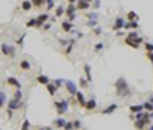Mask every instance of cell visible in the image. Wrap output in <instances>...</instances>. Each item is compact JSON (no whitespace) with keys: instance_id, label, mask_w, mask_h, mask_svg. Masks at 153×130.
Returning a JSON list of instances; mask_svg holds the SVG:
<instances>
[{"instance_id":"24","label":"cell","mask_w":153,"mask_h":130,"mask_svg":"<svg viewBox=\"0 0 153 130\" xmlns=\"http://www.w3.org/2000/svg\"><path fill=\"white\" fill-rule=\"evenodd\" d=\"M127 21H138V14L135 11H129L127 12Z\"/></svg>"},{"instance_id":"32","label":"cell","mask_w":153,"mask_h":130,"mask_svg":"<svg viewBox=\"0 0 153 130\" xmlns=\"http://www.w3.org/2000/svg\"><path fill=\"white\" fill-rule=\"evenodd\" d=\"M26 28H37V21L35 19H29L26 21Z\"/></svg>"},{"instance_id":"2","label":"cell","mask_w":153,"mask_h":130,"mask_svg":"<svg viewBox=\"0 0 153 130\" xmlns=\"http://www.w3.org/2000/svg\"><path fill=\"white\" fill-rule=\"evenodd\" d=\"M20 109H21V101L14 100V98L8 100V102H6V113H8V120H12L14 112H15V110H20Z\"/></svg>"},{"instance_id":"44","label":"cell","mask_w":153,"mask_h":130,"mask_svg":"<svg viewBox=\"0 0 153 130\" xmlns=\"http://www.w3.org/2000/svg\"><path fill=\"white\" fill-rule=\"evenodd\" d=\"M51 28H52V23H45V25L41 26V31H43V32H48Z\"/></svg>"},{"instance_id":"35","label":"cell","mask_w":153,"mask_h":130,"mask_svg":"<svg viewBox=\"0 0 153 130\" xmlns=\"http://www.w3.org/2000/svg\"><path fill=\"white\" fill-rule=\"evenodd\" d=\"M29 129H31V121L29 120H25L23 124H21V127H20V130H29Z\"/></svg>"},{"instance_id":"49","label":"cell","mask_w":153,"mask_h":130,"mask_svg":"<svg viewBox=\"0 0 153 130\" xmlns=\"http://www.w3.org/2000/svg\"><path fill=\"white\" fill-rule=\"evenodd\" d=\"M37 130H52L51 127H38Z\"/></svg>"},{"instance_id":"30","label":"cell","mask_w":153,"mask_h":130,"mask_svg":"<svg viewBox=\"0 0 153 130\" xmlns=\"http://www.w3.org/2000/svg\"><path fill=\"white\" fill-rule=\"evenodd\" d=\"M14 100H19V101L23 100V92H21V89H17L14 92Z\"/></svg>"},{"instance_id":"33","label":"cell","mask_w":153,"mask_h":130,"mask_svg":"<svg viewBox=\"0 0 153 130\" xmlns=\"http://www.w3.org/2000/svg\"><path fill=\"white\" fill-rule=\"evenodd\" d=\"M124 43H125V45H129L130 47H133V49H138V47H139V43H138V41H129V40H124Z\"/></svg>"},{"instance_id":"50","label":"cell","mask_w":153,"mask_h":130,"mask_svg":"<svg viewBox=\"0 0 153 130\" xmlns=\"http://www.w3.org/2000/svg\"><path fill=\"white\" fill-rule=\"evenodd\" d=\"M76 2H78V0H68L69 5H74V3H76Z\"/></svg>"},{"instance_id":"41","label":"cell","mask_w":153,"mask_h":130,"mask_svg":"<svg viewBox=\"0 0 153 130\" xmlns=\"http://www.w3.org/2000/svg\"><path fill=\"white\" fill-rule=\"evenodd\" d=\"M45 3H46V9L48 11H51L54 8V0H45Z\"/></svg>"},{"instance_id":"17","label":"cell","mask_w":153,"mask_h":130,"mask_svg":"<svg viewBox=\"0 0 153 130\" xmlns=\"http://www.w3.org/2000/svg\"><path fill=\"white\" fill-rule=\"evenodd\" d=\"M19 67L21 70H25V72H28V70H31V61L29 60H20L19 61Z\"/></svg>"},{"instance_id":"25","label":"cell","mask_w":153,"mask_h":130,"mask_svg":"<svg viewBox=\"0 0 153 130\" xmlns=\"http://www.w3.org/2000/svg\"><path fill=\"white\" fill-rule=\"evenodd\" d=\"M45 87L48 89V92H49V95L51 96H55V94H57V89H55V86H54L52 83H49V84H46Z\"/></svg>"},{"instance_id":"45","label":"cell","mask_w":153,"mask_h":130,"mask_svg":"<svg viewBox=\"0 0 153 130\" xmlns=\"http://www.w3.org/2000/svg\"><path fill=\"white\" fill-rule=\"evenodd\" d=\"M92 32H94V35H101L103 29L100 28V26H96V28H94V31H92Z\"/></svg>"},{"instance_id":"26","label":"cell","mask_w":153,"mask_h":130,"mask_svg":"<svg viewBox=\"0 0 153 130\" xmlns=\"http://www.w3.org/2000/svg\"><path fill=\"white\" fill-rule=\"evenodd\" d=\"M8 102V100H6V94H5L3 90H0V109L5 106Z\"/></svg>"},{"instance_id":"16","label":"cell","mask_w":153,"mask_h":130,"mask_svg":"<svg viewBox=\"0 0 153 130\" xmlns=\"http://www.w3.org/2000/svg\"><path fill=\"white\" fill-rule=\"evenodd\" d=\"M84 74H86V80H87V83H92V69H90V64L89 63H86L84 66Z\"/></svg>"},{"instance_id":"31","label":"cell","mask_w":153,"mask_h":130,"mask_svg":"<svg viewBox=\"0 0 153 130\" xmlns=\"http://www.w3.org/2000/svg\"><path fill=\"white\" fill-rule=\"evenodd\" d=\"M144 49H145V52H153V43L152 41H144Z\"/></svg>"},{"instance_id":"4","label":"cell","mask_w":153,"mask_h":130,"mask_svg":"<svg viewBox=\"0 0 153 130\" xmlns=\"http://www.w3.org/2000/svg\"><path fill=\"white\" fill-rule=\"evenodd\" d=\"M0 52H2L5 57L12 58V57L15 55V47L11 46V45H8V43H3V45H0Z\"/></svg>"},{"instance_id":"14","label":"cell","mask_w":153,"mask_h":130,"mask_svg":"<svg viewBox=\"0 0 153 130\" xmlns=\"http://www.w3.org/2000/svg\"><path fill=\"white\" fill-rule=\"evenodd\" d=\"M64 124H66V120H64L63 116H58V118H55V120H54L52 126L55 127V129H63Z\"/></svg>"},{"instance_id":"39","label":"cell","mask_w":153,"mask_h":130,"mask_svg":"<svg viewBox=\"0 0 153 130\" xmlns=\"http://www.w3.org/2000/svg\"><path fill=\"white\" fill-rule=\"evenodd\" d=\"M80 87H89V83H87L86 78H80Z\"/></svg>"},{"instance_id":"38","label":"cell","mask_w":153,"mask_h":130,"mask_svg":"<svg viewBox=\"0 0 153 130\" xmlns=\"http://www.w3.org/2000/svg\"><path fill=\"white\" fill-rule=\"evenodd\" d=\"M86 26H89V28H96V26H98V21H96V20H89V21L86 23Z\"/></svg>"},{"instance_id":"52","label":"cell","mask_w":153,"mask_h":130,"mask_svg":"<svg viewBox=\"0 0 153 130\" xmlns=\"http://www.w3.org/2000/svg\"><path fill=\"white\" fill-rule=\"evenodd\" d=\"M83 2H86V3H89V5H90L92 2H94V0H83Z\"/></svg>"},{"instance_id":"48","label":"cell","mask_w":153,"mask_h":130,"mask_svg":"<svg viewBox=\"0 0 153 130\" xmlns=\"http://www.w3.org/2000/svg\"><path fill=\"white\" fill-rule=\"evenodd\" d=\"M100 5H101V2H100V0H95V2H94V5H92V6H94V8L96 9V8H100Z\"/></svg>"},{"instance_id":"7","label":"cell","mask_w":153,"mask_h":130,"mask_svg":"<svg viewBox=\"0 0 153 130\" xmlns=\"http://www.w3.org/2000/svg\"><path fill=\"white\" fill-rule=\"evenodd\" d=\"M124 40H129V41H138L139 45H141V43H144V37H141V35L136 34L135 31H132V32H129L127 37H125Z\"/></svg>"},{"instance_id":"15","label":"cell","mask_w":153,"mask_h":130,"mask_svg":"<svg viewBox=\"0 0 153 130\" xmlns=\"http://www.w3.org/2000/svg\"><path fill=\"white\" fill-rule=\"evenodd\" d=\"M138 28H139V23H138V21H125L123 29H127V31L132 29V31H136Z\"/></svg>"},{"instance_id":"1","label":"cell","mask_w":153,"mask_h":130,"mask_svg":"<svg viewBox=\"0 0 153 130\" xmlns=\"http://www.w3.org/2000/svg\"><path fill=\"white\" fill-rule=\"evenodd\" d=\"M115 92H116V95L121 96V98H130V96H132V90H130L129 83L124 77H119L115 81Z\"/></svg>"},{"instance_id":"18","label":"cell","mask_w":153,"mask_h":130,"mask_svg":"<svg viewBox=\"0 0 153 130\" xmlns=\"http://www.w3.org/2000/svg\"><path fill=\"white\" fill-rule=\"evenodd\" d=\"M61 29L64 31V32H68V34H69V32H72L74 31V25L72 23H70V21H61Z\"/></svg>"},{"instance_id":"8","label":"cell","mask_w":153,"mask_h":130,"mask_svg":"<svg viewBox=\"0 0 153 130\" xmlns=\"http://www.w3.org/2000/svg\"><path fill=\"white\" fill-rule=\"evenodd\" d=\"M5 83H6L8 86H11V87H14L15 90H17V89H21V83H20L17 78H14V77H8L6 80H5Z\"/></svg>"},{"instance_id":"54","label":"cell","mask_w":153,"mask_h":130,"mask_svg":"<svg viewBox=\"0 0 153 130\" xmlns=\"http://www.w3.org/2000/svg\"><path fill=\"white\" fill-rule=\"evenodd\" d=\"M0 130H2V129H0Z\"/></svg>"},{"instance_id":"13","label":"cell","mask_w":153,"mask_h":130,"mask_svg":"<svg viewBox=\"0 0 153 130\" xmlns=\"http://www.w3.org/2000/svg\"><path fill=\"white\" fill-rule=\"evenodd\" d=\"M115 110H118V104H115V102H113V104L104 107V109L101 110V113H103V115H112Z\"/></svg>"},{"instance_id":"27","label":"cell","mask_w":153,"mask_h":130,"mask_svg":"<svg viewBox=\"0 0 153 130\" xmlns=\"http://www.w3.org/2000/svg\"><path fill=\"white\" fill-rule=\"evenodd\" d=\"M31 3H32V8L40 9L43 5H45V0H31Z\"/></svg>"},{"instance_id":"20","label":"cell","mask_w":153,"mask_h":130,"mask_svg":"<svg viewBox=\"0 0 153 130\" xmlns=\"http://www.w3.org/2000/svg\"><path fill=\"white\" fill-rule=\"evenodd\" d=\"M78 11H87L90 8V5L89 3H86V2H83V0H78V2H76V6H75Z\"/></svg>"},{"instance_id":"6","label":"cell","mask_w":153,"mask_h":130,"mask_svg":"<svg viewBox=\"0 0 153 130\" xmlns=\"http://www.w3.org/2000/svg\"><path fill=\"white\" fill-rule=\"evenodd\" d=\"M75 11H76V8L74 6V5H68V8H64V14H66V17L69 19L68 21H70V23H72V21L75 20Z\"/></svg>"},{"instance_id":"11","label":"cell","mask_w":153,"mask_h":130,"mask_svg":"<svg viewBox=\"0 0 153 130\" xmlns=\"http://www.w3.org/2000/svg\"><path fill=\"white\" fill-rule=\"evenodd\" d=\"M124 23H125V20H124L123 17H116V19H115L113 26H112V29H113V31H119V29H123V28H124Z\"/></svg>"},{"instance_id":"19","label":"cell","mask_w":153,"mask_h":130,"mask_svg":"<svg viewBox=\"0 0 153 130\" xmlns=\"http://www.w3.org/2000/svg\"><path fill=\"white\" fill-rule=\"evenodd\" d=\"M21 11H23V12H29V11L32 9V3H31V0H23V2H21Z\"/></svg>"},{"instance_id":"53","label":"cell","mask_w":153,"mask_h":130,"mask_svg":"<svg viewBox=\"0 0 153 130\" xmlns=\"http://www.w3.org/2000/svg\"><path fill=\"white\" fill-rule=\"evenodd\" d=\"M149 130H153V124H150V126H149Z\"/></svg>"},{"instance_id":"3","label":"cell","mask_w":153,"mask_h":130,"mask_svg":"<svg viewBox=\"0 0 153 130\" xmlns=\"http://www.w3.org/2000/svg\"><path fill=\"white\" fill-rule=\"evenodd\" d=\"M54 107H55V110L60 116H63L64 113H66L69 110V100H57V101H54Z\"/></svg>"},{"instance_id":"12","label":"cell","mask_w":153,"mask_h":130,"mask_svg":"<svg viewBox=\"0 0 153 130\" xmlns=\"http://www.w3.org/2000/svg\"><path fill=\"white\" fill-rule=\"evenodd\" d=\"M84 109L87 112H92V110H95L96 109V100L95 98H90V100H87L86 101V106H84Z\"/></svg>"},{"instance_id":"36","label":"cell","mask_w":153,"mask_h":130,"mask_svg":"<svg viewBox=\"0 0 153 130\" xmlns=\"http://www.w3.org/2000/svg\"><path fill=\"white\" fill-rule=\"evenodd\" d=\"M72 126H74V130H80L81 127H83V124H81L80 120H74L72 121Z\"/></svg>"},{"instance_id":"29","label":"cell","mask_w":153,"mask_h":130,"mask_svg":"<svg viewBox=\"0 0 153 130\" xmlns=\"http://www.w3.org/2000/svg\"><path fill=\"white\" fill-rule=\"evenodd\" d=\"M52 84L55 86V89L58 90V89H60V87H61V86L64 84V80H61V78H57V80H54V81H52Z\"/></svg>"},{"instance_id":"9","label":"cell","mask_w":153,"mask_h":130,"mask_svg":"<svg viewBox=\"0 0 153 130\" xmlns=\"http://www.w3.org/2000/svg\"><path fill=\"white\" fill-rule=\"evenodd\" d=\"M48 20H49V14H40V15H38V17L35 19V21H37V29H41V26L43 25H45V23H48Z\"/></svg>"},{"instance_id":"37","label":"cell","mask_w":153,"mask_h":130,"mask_svg":"<svg viewBox=\"0 0 153 130\" xmlns=\"http://www.w3.org/2000/svg\"><path fill=\"white\" fill-rule=\"evenodd\" d=\"M86 17L89 19V20H98V14L96 12H87Z\"/></svg>"},{"instance_id":"21","label":"cell","mask_w":153,"mask_h":130,"mask_svg":"<svg viewBox=\"0 0 153 130\" xmlns=\"http://www.w3.org/2000/svg\"><path fill=\"white\" fill-rule=\"evenodd\" d=\"M143 104H133V106H130L129 107V112L132 113V115H135V113H139V112H143Z\"/></svg>"},{"instance_id":"34","label":"cell","mask_w":153,"mask_h":130,"mask_svg":"<svg viewBox=\"0 0 153 130\" xmlns=\"http://www.w3.org/2000/svg\"><path fill=\"white\" fill-rule=\"evenodd\" d=\"M143 109H144L145 112H152V110H153V104H150L149 101H145V102H143Z\"/></svg>"},{"instance_id":"23","label":"cell","mask_w":153,"mask_h":130,"mask_svg":"<svg viewBox=\"0 0 153 130\" xmlns=\"http://www.w3.org/2000/svg\"><path fill=\"white\" fill-rule=\"evenodd\" d=\"M133 126H135V129H136V130H145L147 124H145V121H144V120H136Z\"/></svg>"},{"instance_id":"43","label":"cell","mask_w":153,"mask_h":130,"mask_svg":"<svg viewBox=\"0 0 153 130\" xmlns=\"http://www.w3.org/2000/svg\"><path fill=\"white\" fill-rule=\"evenodd\" d=\"M63 130H74V126H72V121H66V124H64Z\"/></svg>"},{"instance_id":"42","label":"cell","mask_w":153,"mask_h":130,"mask_svg":"<svg viewBox=\"0 0 153 130\" xmlns=\"http://www.w3.org/2000/svg\"><path fill=\"white\" fill-rule=\"evenodd\" d=\"M103 47H104V43H96V45L94 46V51H95V52H100Z\"/></svg>"},{"instance_id":"10","label":"cell","mask_w":153,"mask_h":130,"mask_svg":"<svg viewBox=\"0 0 153 130\" xmlns=\"http://www.w3.org/2000/svg\"><path fill=\"white\" fill-rule=\"evenodd\" d=\"M75 101L78 102V106H80V107H83V109H84V106H86V101H87V100H86V96L81 94L80 90H76V94H75Z\"/></svg>"},{"instance_id":"28","label":"cell","mask_w":153,"mask_h":130,"mask_svg":"<svg viewBox=\"0 0 153 130\" xmlns=\"http://www.w3.org/2000/svg\"><path fill=\"white\" fill-rule=\"evenodd\" d=\"M63 14H64V6H63V5H60V6L55 9V15H54V17L58 19V17H61Z\"/></svg>"},{"instance_id":"22","label":"cell","mask_w":153,"mask_h":130,"mask_svg":"<svg viewBox=\"0 0 153 130\" xmlns=\"http://www.w3.org/2000/svg\"><path fill=\"white\" fill-rule=\"evenodd\" d=\"M37 83L46 86V84L51 83V80H49V77H46V75H38V77H37Z\"/></svg>"},{"instance_id":"40","label":"cell","mask_w":153,"mask_h":130,"mask_svg":"<svg viewBox=\"0 0 153 130\" xmlns=\"http://www.w3.org/2000/svg\"><path fill=\"white\" fill-rule=\"evenodd\" d=\"M72 49H74V45H68L66 47H64V54H66V55H70V54H72Z\"/></svg>"},{"instance_id":"47","label":"cell","mask_w":153,"mask_h":130,"mask_svg":"<svg viewBox=\"0 0 153 130\" xmlns=\"http://www.w3.org/2000/svg\"><path fill=\"white\" fill-rule=\"evenodd\" d=\"M145 57L149 58V60H150V63L153 64V52H147V54H145Z\"/></svg>"},{"instance_id":"51","label":"cell","mask_w":153,"mask_h":130,"mask_svg":"<svg viewBox=\"0 0 153 130\" xmlns=\"http://www.w3.org/2000/svg\"><path fill=\"white\" fill-rule=\"evenodd\" d=\"M147 101H149L150 104H153V95H150V96H149V100H147Z\"/></svg>"},{"instance_id":"46","label":"cell","mask_w":153,"mask_h":130,"mask_svg":"<svg viewBox=\"0 0 153 130\" xmlns=\"http://www.w3.org/2000/svg\"><path fill=\"white\" fill-rule=\"evenodd\" d=\"M25 37H26V35L23 34V35H21L20 39L17 40V45H19V46H23V43H25Z\"/></svg>"},{"instance_id":"55","label":"cell","mask_w":153,"mask_h":130,"mask_svg":"<svg viewBox=\"0 0 153 130\" xmlns=\"http://www.w3.org/2000/svg\"><path fill=\"white\" fill-rule=\"evenodd\" d=\"M152 112H153V110H152Z\"/></svg>"},{"instance_id":"5","label":"cell","mask_w":153,"mask_h":130,"mask_svg":"<svg viewBox=\"0 0 153 130\" xmlns=\"http://www.w3.org/2000/svg\"><path fill=\"white\" fill-rule=\"evenodd\" d=\"M64 89L68 90V94H69V96H75V94H76V90H78V87H76V84L74 83V81H70V80H64Z\"/></svg>"}]
</instances>
